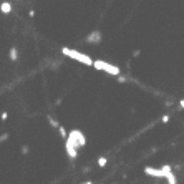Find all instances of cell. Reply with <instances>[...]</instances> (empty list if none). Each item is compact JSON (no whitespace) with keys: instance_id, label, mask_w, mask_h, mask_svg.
I'll list each match as a JSON object with an SVG mask.
<instances>
[{"instance_id":"1","label":"cell","mask_w":184,"mask_h":184,"mask_svg":"<svg viewBox=\"0 0 184 184\" xmlns=\"http://www.w3.org/2000/svg\"><path fill=\"white\" fill-rule=\"evenodd\" d=\"M61 53L68 56V58H73V60H76L80 63H83V65L86 66H93V63L95 60H91L86 53H81V51H78V50H73V48H68V47H63L61 48Z\"/></svg>"},{"instance_id":"2","label":"cell","mask_w":184,"mask_h":184,"mask_svg":"<svg viewBox=\"0 0 184 184\" xmlns=\"http://www.w3.org/2000/svg\"><path fill=\"white\" fill-rule=\"evenodd\" d=\"M93 68H96V70H101V71H106L108 75H113V76H119V75H121V70H119V66L111 65V63L103 61V60H95Z\"/></svg>"},{"instance_id":"3","label":"cell","mask_w":184,"mask_h":184,"mask_svg":"<svg viewBox=\"0 0 184 184\" xmlns=\"http://www.w3.org/2000/svg\"><path fill=\"white\" fill-rule=\"evenodd\" d=\"M68 141H71L73 146L76 148V149L78 148H83L86 145V138H85V134L80 129H71L70 134H68Z\"/></svg>"},{"instance_id":"4","label":"cell","mask_w":184,"mask_h":184,"mask_svg":"<svg viewBox=\"0 0 184 184\" xmlns=\"http://www.w3.org/2000/svg\"><path fill=\"white\" fill-rule=\"evenodd\" d=\"M145 172L148 176H153V177H166V172L163 171V168L158 169V168H151V166H146Z\"/></svg>"},{"instance_id":"5","label":"cell","mask_w":184,"mask_h":184,"mask_svg":"<svg viewBox=\"0 0 184 184\" xmlns=\"http://www.w3.org/2000/svg\"><path fill=\"white\" fill-rule=\"evenodd\" d=\"M163 171L166 172V179H168V184H177V179H176V176L172 174V169H171L169 164H164V166H163Z\"/></svg>"},{"instance_id":"6","label":"cell","mask_w":184,"mask_h":184,"mask_svg":"<svg viewBox=\"0 0 184 184\" xmlns=\"http://www.w3.org/2000/svg\"><path fill=\"white\" fill-rule=\"evenodd\" d=\"M65 149H66V154H68V156H70L71 159H75V158L78 156V149L73 146L71 141H68V139L65 141Z\"/></svg>"},{"instance_id":"7","label":"cell","mask_w":184,"mask_h":184,"mask_svg":"<svg viewBox=\"0 0 184 184\" xmlns=\"http://www.w3.org/2000/svg\"><path fill=\"white\" fill-rule=\"evenodd\" d=\"M86 42H88V43H98V42H101V33L100 32H93L88 38H86Z\"/></svg>"},{"instance_id":"8","label":"cell","mask_w":184,"mask_h":184,"mask_svg":"<svg viewBox=\"0 0 184 184\" xmlns=\"http://www.w3.org/2000/svg\"><path fill=\"white\" fill-rule=\"evenodd\" d=\"M0 10H2V13L8 15L10 12H12V5H10V2H2V5H0Z\"/></svg>"},{"instance_id":"9","label":"cell","mask_w":184,"mask_h":184,"mask_svg":"<svg viewBox=\"0 0 184 184\" xmlns=\"http://www.w3.org/2000/svg\"><path fill=\"white\" fill-rule=\"evenodd\" d=\"M58 133H60V136H61V138H63V139H65V141L68 139V134H70V133H66V129L63 128L61 124H60V128H58Z\"/></svg>"},{"instance_id":"10","label":"cell","mask_w":184,"mask_h":184,"mask_svg":"<svg viewBox=\"0 0 184 184\" xmlns=\"http://www.w3.org/2000/svg\"><path fill=\"white\" fill-rule=\"evenodd\" d=\"M17 56H18V55H17V48L15 47H12V48H10V60H17Z\"/></svg>"},{"instance_id":"11","label":"cell","mask_w":184,"mask_h":184,"mask_svg":"<svg viewBox=\"0 0 184 184\" xmlns=\"http://www.w3.org/2000/svg\"><path fill=\"white\" fill-rule=\"evenodd\" d=\"M106 163H108V159H106V158H100V159H98V164H100V168H105V166H106Z\"/></svg>"},{"instance_id":"12","label":"cell","mask_w":184,"mask_h":184,"mask_svg":"<svg viewBox=\"0 0 184 184\" xmlns=\"http://www.w3.org/2000/svg\"><path fill=\"white\" fill-rule=\"evenodd\" d=\"M48 119H50V124H51V126H56V128H60V124L56 123V121H55V119L51 118V116H48Z\"/></svg>"},{"instance_id":"13","label":"cell","mask_w":184,"mask_h":184,"mask_svg":"<svg viewBox=\"0 0 184 184\" xmlns=\"http://www.w3.org/2000/svg\"><path fill=\"white\" fill-rule=\"evenodd\" d=\"M161 121H163V123H168V121H169V116H168V114H164V116L161 118Z\"/></svg>"},{"instance_id":"14","label":"cell","mask_w":184,"mask_h":184,"mask_svg":"<svg viewBox=\"0 0 184 184\" xmlns=\"http://www.w3.org/2000/svg\"><path fill=\"white\" fill-rule=\"evenodd\" d=\"M179 106H181L182 110H184V100H181V101H179Z\"/></svg>"},{"instance_id":"15","label":"cell","mask_w":184,"mask_h":184,"mask_svg":"<svg viewBox=\"0 0 184 184\" xmlns=\"http://www.w3.org/2000/svg\"><path fill=\"white\" fill-rule=\"evenodd\" d=\"M83 184H91V181H85Z\"/></svg>"}]
</instances>
